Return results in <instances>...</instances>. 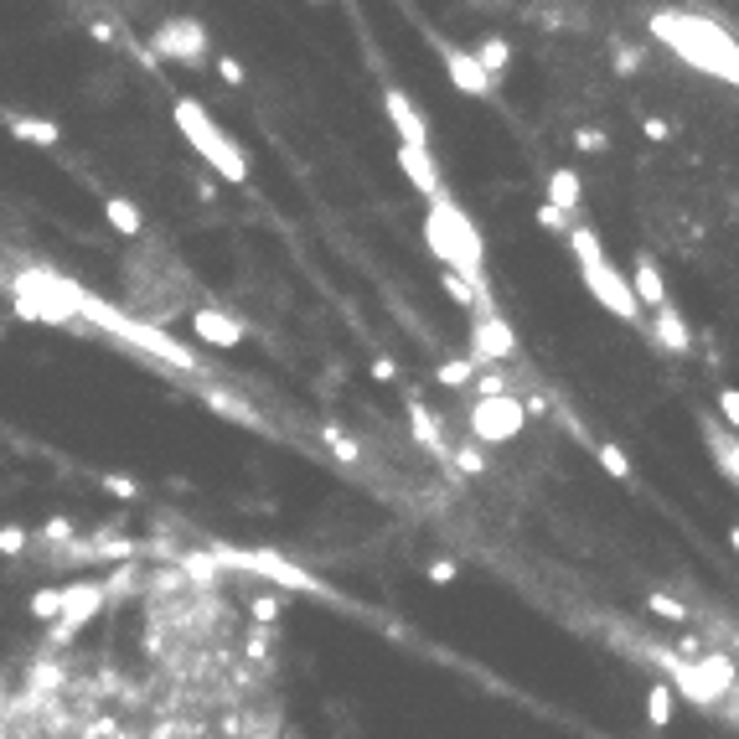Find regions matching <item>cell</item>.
Wrapping results in <instances>:
<instances>
[{
  "mask_svg": "<svg viewBox=\"0 0 739 739\" xmlns=\"http://www.w3.org/2000/svg\"><path fill=\"white\" fill-rule=\"evenodd\" d=\"M218 73H223L228 83H243V68H238V57H218Z\"/></svg>",
  "mask_w": 739,
  "mask_h": 739,
  "instance_id": "38",
  "label": "cell"
},
{
  "mask_svg": "<svg viewBox=\"0 0 739 739\" xmlns=\"http://www.w3.org/2000/svg\"><path fill=\"white\" fill-rule=\"evenodd\" d=\"M321 440H326V450H331L336 460H347V466H362V445H357L352 435H342V429H336V424L326 429V435H321Z\"/></svg>",
  "mask_w": 739,
  "mask_h": 739,
  "instance_id": "26",
  "label": "cell"
},
{
  "mask_svg": "<svg viewBox=\"0 0 739 739\" xmlns=\"http://www.w3.org/2000/svg\"><path fill=\"white\" fill-rule=\"evenodd\" d=\"M719 414L729 419V429H739V388H719Z\"/></svg>",
  "mask_w": 739,
  "mask_h": 739,
  "instance_id": "33",
  "label": "cell"
},
{
  "mask_svg": "<svg viewBox=\"0 0 739 739\" xmlns=\"http://www.w3.org/2000/svg\"><path fill=\"white\" fill-rule=\"evenodd\" d=\"M574 145H579V150H590V156H605V150H610V135H605V130H579Z\"/></svg>",
  "mask_w": 739,
  "mask_h": 739,
  "instance_id": "32",
  "label": "cell"
},
{
  "mask_svg": "<svg viewBox=\"0 0 739 739\" xmlns=\"http://www.w3.org/2000/svg\"><path fill=\"white\" fill-rule=\"evenodd\" d=\"M435 378H440L445 388H466V383L476 378V362H471V357H450V362L435 367Z\"/></svg>",
  "mask_w": 739,
  "mask_h": 739,
  "instance_id": "24",
  "label": "cell"
},
{
  "mask_svg": "<svg viewBox=\"0 0 739 739\" xmlns=\"http://www.w3.org/2000/svg\"><path fill=\"white\" fill-rule=\"evenodd\" d=\"M471 57H476V63H481V73L491 78V73H502V68L512 63V47H507L502 37H486V42H481V47H476Z\"/></svg>",
  "mask_w": 739,
  "mask_h": 739,
  "instance_id": "23",
  "label": "cell"
},
{
  "mask_svg": "<svg viewBox=\"0 0 739 739\" xmlns=\"http://www.w3.org/2000/svg\"><path fill=\"white\" fill-rule=\"evenodd\" d=\"M0 548H6V553H21V548H26V533H21V528H6V533H0Z\"/></svg>",
  "mask_w": 739,
  "mask_h": 739,
  "instance_id": "37",
  "label": "cell"
},
{
  "mask_svg": "<svg viewBox=\"0 0 739 739\" xmlns=\"http://www.w3.org/2000/svg\"><path fill=\"white\" fill-rule=\"evenodd\" d=\"M641 130H646V140H657V145H662V140H667V119H646Z\"/></svg>",
  "mask_w": 739,
  "mask_h": 739,
  "instance_id": "40",
  "label": "cell"
},
{
  "mask_svg": "<svg viewBox=\"0 0 739 739\" xmlns=\"http://www.w3.org/2000/svg\"><path fill=\"white\" fill-rule=\"evenodd\" d=\"M646 724L667 729L672 724V683H652L646 688Z\"/></svg>",
  "mask_w": 739,
  "mask_h": 739,
  "instance_id": "22",
  "label": "cell"
},
{
  "mask_svg": "<svg viewBox=\"0 0 739 739\" xmlns=\"http://www.w3.org/2000/svg\"><path fill=\"white\" fill-rule=\"evenodd\" d=\"M249 605H254V621H259V626H274V621H280V600H274L269 590H264V595H254Z\"/></svg>",
  "mask_w": 739,
  "mask_h": 739,
  "instance_id": "31",
  "label": "cell"
},
{
  "mask_svg": "<svg viewBox=\"0 0 739 739\" xmlns=\"http://www.w3.org/2000/svg\"><path fill=\"white\" fill-rule=\"evenodd\" d=\"M652 37H662L672 52H683L693 68H703V73H714V78L739 83V42L724 32V26L703 21V16H677V11H662V16H652Z\"/></svg>",
  "mask_w": 739,
  "mask_h": 739,
  "instance_id": "2",
  "label": "cell"
},
{
  "mask_svg": "<svg viewBox=\"0 0 739 739\" xmlns=\"http://www.w3.org/2000/svg\"><path fill=\"white\" fill-rule=\"evenodd\" d=\"M636 68H641V52H631V47H621V52H615V73H626V78H631Z\"/></svg>",
  "mask_w": 739,
  "mask_h": 739,
  "instance_id": "35",
  "label": "cell"
},
{
  "mask_svg": "<svg viewBox=\"0 0 739 739\" xmlns=\"http://www.w3.org/2000/svg\"><path fill=\"white\" fill-rule=\"evenodd\" d=\"M631 295H636V305H652V311H662L667 305V285H662V269H657V259L652 254H636V264H631Z\"/></svg>",
  "mask_w": 739,
  "mask_h": 739,
  "instance_id": "13",
  "label": "cell"
},
{
  "mask_svg": "<svg viewBox=\"0 0 739 739\" xmlns=\"http://www.w3.org/2000/svg\"><path fill=\"white\" fill-rule=\"evenodd\" d=\"M440 285H445V295L460 305V311H476V305H481V300H476V290H471L466 280H460V274H450V269H440Z\"/></svg>",
  "mask_w": 739,
  "mask_h": 739,
  "instance_id": "27",
  "label": "cell"
},
{
  "mask_svg": "<svg viewBox=\"0 0 739 739\" xmlns=\"http://www.w3.org/2000/svg\"><path fill=\"white\" fill-rule=\"evenodd\" d=\"M528 429V409H522L517 393H491V398H476L471 404V435L481 445H507Z\"/></svg>",
  "mask_w": 739,
  "mask_h": 739,
  "instance_id": "6",
  "label": "cell"
},
{
  "mask_svg": "<svg viewBox=\"0 0 739 739\" xmlns=\"http://www.w3.org/2000/svg\"><path fill=\"white\" fill-rule=\"evenodd\" d=\"M104 218L114 233H125V238H140L145 233V218H140V207L130 197H104Z\"/></svg>",
  "mask_w": 739,
  "mask_h": 739,
  "instance_id": "19",
  "label": "cell"
},
{
  "mask_svg": "<svg viewBox=\"0 0 739 739\" xmlns=\"http://www.w3.org/2000/svg\"><path fill=\"white\" fill-rule=\"evenodd\" d=\"M471 362H507L517 352V331L507 326L502 311H491V300H481L471 311Z\"/></svg>",
  "mask_w": 739,
  "mask_h": 739,
  "instance_id": "7",
  "label": "cell"
},
{
  "mask_svg": "<svg viewBox=\"0 0 739 739\" xmlns=\"http://www.w3.org/2000/svg\"><path fill=\"white\" fill-rule=\"evenodd\" d=\"M646 610L662 615V621H688V605L672 600V595H646Z\"/></svg>",
  "mask_w": 739,
  "mask_h": 739,
  "instance_id": "29",
  "label": "cell"
},
{
  "mask_svg": "<svg viewBox=\"0 0 739 739\" xmlns=\"http://www.w3.org/2000/svg\"><path fill=\"white\" fill-rule=\"evenodd\" d=\"M424 243L450 274H460L476 300H491L486 295V243H481V228L466 218V207L450 202V197H435L424 212Z\"/></svg>",
  "mask_w": 739,
  "mask_h": 739,
  "instance_id": "1",
  "label": "cell"
},
{
  "mask_svg": "<svg viewBox=\"0 0 739 739\" xmlns=\"http://www.w3.org/2000/svg\"><path fill=\"white\" fill-rule=\"evenodd\" d=\"M383 109H388V119H393L398 140H404V145H419V150H429V125H424V114L414 109V99L404 94V88H383Z\"/></svg>",
  "mask_w": 739,
  "mask_h": 739,
  "instance_id": "9",
  "label": "cell"
},
{
  "mask_svg": "<svg viewBox=\"0 0 739 739\" xmlns=\"http://www.w3.org/2000/svg\"><path fill=\"white\" fill-rule=\"evenodd\" d=\"M657 336H662V347L677 352V357H688V352H693V331L683 326V316H677V305H672V300L657 311Z\"/></svg>",
  "mask_w": 739,
  "mask_h": 739,
  "instance_id": "16",
  "label": "cell"
},
{
  "mask_svg": "<svg viewBox=\"0 0 739 739\" xmlns=\"http://www.w3.org/2000/svg\"><path fill=\"white\" fill-rule=\"evenodd\" d=\"M171 119H176V130H181V140H187L202 161H212V171H218L223 181H249V161H243V150L233 145V135L212 119L197 99H176L171 104Z\"/></svg>",
  "mask_w": 739,
  "mask_h": 739,
  "instance_id": "3",
  "label": "cell"
},
{
  "mask_svg": "<svg viewBox=\"0 0 739 739\" xmlns=\"http://www.w3.org/2000/svg\"><path fill=\"white\" fill-rule=\"evenodd\" d=\"M693 667H698V677H703V688H708V698H714V703L734 688V662L729 657H698Z\"/></svg>",
  "mask_w": 739,
  "mask_h": 739,
  "instance_id": "20",
  "label": "cell"
},
{
  "mask_svg": "<svg viewBox=\"0 0 739 739\" xmlns=\"http://www.w3.org/2000/svg\"><path fill=\"white\" fill-rule=\"evenodd\" d=\"M729 543H734V553H739V528H729Z\"/></svg>",
  "mask_w": 739,
  "mask_h": 739,
  "instance_id": "43",
  "label": "cell"
},
{
  "mask_svg": "<svg viewBox=\"0 0 739 739\" xmlns=\"http://www.w3.org/2000/svg\"><path fill=\"white\" fill-rule=\"evenodd\" d=\"M109 491H114V497H135L140 486H135V481H125V476H114V481H109Z\"/></svg>",
  "mask_w": 739,
  "mask_h": 739,
  "instance_id": "42",
  "label": "cell"
},
{
  "mask_svg": "<svg viewBox=\"0 0 739 739\" xmlns=\"http://www.w3.org/2000/svg\"><path fill=\"white\" fill-rule=\"evenodd\" d=\"M460 569H455V559H435V564H429V579H435V584H450Z\"/></svg>",
  "mask_w": 739,
  "mask_h": 739,
  "instance_id": "36",
  "label": "cell"
},
{
  "mask_svg": "<svg viewBox=\"0 0 739 739\" xmlns=\"http://www.w3.org/2000/svg\"><path fill=\"white\" fill-rule=\"evenodd\" d=\"M104 584H73V590L63 595V615H57V646H63L83 621H88V615H99V605H104Z\"/></svg>",
  "mask_w": 739,
  "mask_h": 739,
  "instance_id": "10",
  "label": "cell"
},
{
  "mask_svg": "<svg viewBox=\"0 0 739 739\" xmlns=\"http://www.w3.org/2000/svg\"><path fill=\"white\" fill-rule=\"evenodd\" d=\"M569 243H574L579 274H584V290H590L610 316H621V321H641V305H636V295H631V280H626V274L605 259V249H600L595 228H569Z\"/></svg>",
  "mask_w": 739,
  "mask_h": 739,
  "instance_id": "4",
  "label": "cell"
},
{
  "mask_svg": "<svg viewBox=\"0 0 739 739\" xmlns=\"http://www.w3.org/2000/svg\"><path fill=\"white\" fill-rule=\"evenodd\" d=\"M150 52L156 57H171V63H187V68H202L207 63V32L202 21H161L156 37H150Z\"/></svg>",
  "mask_w": 739,
  "mask_h": 739,
  "instance_id": "8",
  "label": "cell"
},
{
  "mask_svg": "<svg viewBox=\"0 0 739 739\" xmlns=\"http://www.w3.org/2000/svg\"><path fill=\"white\" fill-rule=\"evenodd\" d=\"M538 228H548V233H569V218H564V212H553L548 202L538 207Z\"/></svg>",
  "mask_w": 739,
  "mask_h": 739,
  "instance_id": "34",
  "label": "cell"
},
{
  "mask_svg": "<svg viewBox=\"0 0 739 739\" xmlns=\"http://www.w3.org/2000/svg\"><path fill=\"white\" fill-rule=\"evenodd\" d=\"M590 450H595V460L605 466V476H615V481H631V476H636L621 445H610V440H590Z\"/></svg>",
  "mask_w": 739,
  "mask_h": 739,
  "instance_id": "21",
  "label": "cell"
},
{
  "mask_svg": "<svg viewBox=\"0 0 739 739\" xmlns=\"http://www.w3.org/2000/svg\"><path fill=\"white\" fill-rule=\"evenodd\" d=\"M445 73H450V83L460 88V94H471V99H486V94H491V78L481 73V63H476L471 52L445 47Z\"/></svg>",
  "mask_w": 739,
  "mask_h": 739,
  "instance_id": "12",
  "label": "cell"
},
{
  "mask_svg": "<svg viewBox=\"0 0 739 739\" xmlns=\"http://www.w3.org/2000/svg\"><path fill=\"white\" fill-rule=\"evenodd\" d=\"M0 280H6V264H0Z\"/></svg>",
  "mask_w": 739,
  "mask_h": 739,
  "instance_id": "44",
  "label": "cell"
},
{
  "mask_svg": "<svg viewBox=\"0 0 739 739\" xmlns=\"http://www.w3.org/2000/svg\"><path fill=\"white\" fill-rule=\"evenodd\" d=\"M212 559H218V569L233 564V569L264 574V579L280 584V590H295V595H326V584H321L316 574H305L295 559H285V553H274V548H243V553H233V548H212Z\"/></svg>",
  "mask_w": 739,
  "mask_h": 739,
  "instance_id": "5",
  "label": "cell"
},
{
  "mask_svg": "<svg viewBox=\"0 0 739 739\" xmlns=\"http://www.w3.org/2000/svg\"><path fill=\"white\" fill-rule=\"evenodd\" d=\"M579 197H584V187H579V176H574L569 166L548 171V207H553V212H564V218H569V212L579 207Z\"/></svg>",
  "mask_w": 739,
  "mask_h": 739,
  "instance_id": "17",
  "label": "cell"
},
{
  "mask_svg": "<svg viewBox=\"0 0 739 739\" xmlns=\"http://www.w3.org/2000/svg\"><path fill=\"white\" fill-rule=\"evenodd\" d=\"M703 435H708V450H714L719 471L739 486V440H734V429H729V424H719V419H703Z\"/></svg>",
  "mask_w": 739,
  "mask_h": 739,
  "instance_id": "14",
  "label": "cell"
},
{
  "mask_svg": "<svg viewBox=\"0 0 739 739\" xmlns=\"http://www.w3.org/2000/svg\"><path fill=\"white\" fill-rule=\"evenodd\" d=\"M11 130L21 135V140H37V145H57V125H52V119H11Z\"/></svg>",
  "mask_w": 739,
  "mask_h": 739,
  "instance_id": "25",
  "label": "cell"
},
{
  "mask_svg": "<svg viewBox=\"0 0 739 739\" xmlns=\"http://www.w3.org/2000/svg\"><path fill=\"white\" fill-rule=\"evenodd\" d=\"M63 595H68V590H37V600H32V615H42V621H52V615H63Z\"/></svg>",
  "mask_w": 739,
  "mask_h": 739,
  "instance_id": "30",
  "label": "cell"
},
{
  "mask_svg": "<svg viewBox=\"0 0 739 739\" xmlns=\"http://www.w3.org/2000/svg\"><path fill=\"white\" fill-rule=\"evenodd\" d=\"M450 466L466 471V476H486V455H481L476 445H455V450H450Z\"/></svg>",
  "mask_w": 739,
  "mask_h": 739,
  "instance_id": "28",
  "label": "cell"
},
{
  "mask_svg": "<svg viewBox=\"0 0 739 739\" xmlns=\"http://www.w3.org/2000/svg\"><path fill=\"white\" fill-rule=\"evenodd\" d=\"M264 652H269V631H254L249 636V657H264Z\"/></svg>",
  "mask_w": 739,
  "mask_h": 739,
  "instance_id": "41",
  "label": "cell"
},
{
  "mask_svg": "<svg viewBox=\"0 0 739 739\" xmlns=\"http://www.w3.org/2000/svg\"><path fill=\"white\" fill-rule=\"evenodd\" d=\"M192 326H197L202 342H212V347H238L243 342V326L228 311H192Z\"/></svg>",
  "mask_w": 739,
  "mask_h": 739,
  "instance_id": "15",
  "label": "cell"
},
{
  "mask_svg": "<svg viewBox=\"0 0 739 739\" xmlns=\"http://www.w3.org/2000/svg\"><path fill=\"white\" fill-rule=\"evenodd\" d=\"M373 378H378V383H393V378H398V367H393L388 357H378V362H373Z\"/></svg>",
  "mask_w": 739,
  "mask_h": 739,
  "instance_id": "39",
  "label": "cell"
},
{
  "mask_svg": "<svg viewBox=\"0 0 739 739\" xmlns=\"http://www.w3.org/2000/svg\"><path fill=\"white\" fill-rule=\"evenodd\" d=\"M398 166H404V176L414 181V187L435 202V197H445V181H440V171H435V156L429 150H419V145H398Z\"/></svg>",
  "mask_w": 739,
  "mask_h": 739,
  "instance_id": "11",
  "label": "cell"
},
{
  "mask_svg": "<svg viewBox=\"0 0 739 739\" xmlns=\"http://www.w3.org/2000/svg\"><path fill=\"white\" fill-rule=\"evenodd\" d=\"M409 424H414V440H419L424 450L450 455V450H445V435H440V424H435V414H429V409L419 404V393H409Z\"/></svg>",
  "mask_w": 739,
  "mask_h": 739,
  "instance_id": "18",
  "label": "cell"
}]
</instances>
